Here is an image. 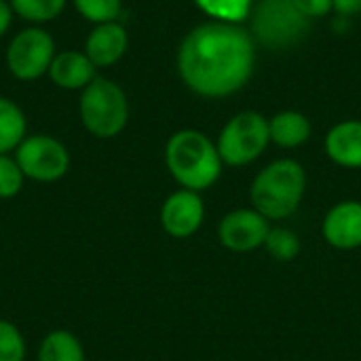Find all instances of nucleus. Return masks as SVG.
<instances>
[{"mask_svg":"<svg viewBox=\"0 0 361 361\" xmlns=\"http://www.w3.org/2000/svg\"><path fill=\"white\" fill-rule=\"evenodd\" d=\"M176 63L192 93L209 99L226 97L247 85L256 63V42L239 23L207 21L184 36Z\"/></svg>","mask_w":361,"mask_h":361,"instance_id":"f257e3e1","label":"nucleus"},{"mask_svg":"<svg viewBox=\"0 0 361 361\" xmlns=\"http://www.w3.org/2000/svg\"><path fill=\"white\" fill-rule=\"evenodd\" d=\"M165 165L180 188L195 192L212 188L224 167L216 142L197 129H180L167 140Z\"/></svg>","mask_w":361,"mask_h":361,"instance_id":"f03ea898","label":"nucleus"},{"mask_svg":"<svg viewBox=\"0 0 361 361\" xmlns=\"http://www.w3.org/2000/svg\"><path fill=\"white\" fill-rule=\"evenodd\" d=\"M307 192V171L294 159H277L262 167L250 186V201L267 220L294 216Z\"/></svg>","mask_w":361,"mask_h":361,"instance_id":"7ed1b4c3","label":"nucleus"},{"mask_svg":"<svg viewBox=\"0 0 361 361\" xmlns=\"http://www.w3.org/2000/svg\"><path fill=\"white\" fill-rule=\"evenodd\" d=\"M78 114L82 127L97 140H112L129 123V99L125 89L106 76H95L80 91Z\"/></svg>","mask_w":361,"mask_h":361,"instance_id":"20e7f679","label":"nucleus"},{"mask_svg":"<svg viewBox=\"0 0 361 361\" xmlns=\"http://www.w3.org/2000/svg\"><path fill=\"white\" fill-rule=\"evenodd\" d=\"M250 34L267 49H288L309 30V21L294 0H260L252 6Z\"/></svg>","mask_w":361,"mask_h":361,"instance_id":"39448f33","label":"nucleus"},{"mask_svg":"<svg viewBox=\"0 0 361 361\" xmlns=\"http://www.w3.org/2000/svg\"><path fill=\"white\" fill-rule=\"evenodd\" d=\"M271 144L269 118L256 110H243L235 114L218 135V152L224 165L245 167L260 159V154Z\"/></svg>","mask_w":361,"mask_h":361,"instance_id":"423d86ee","label":"nucleus"},{"mask_svg":"<svg viewBox=\"0 0 361 361\" xmlns=\"http://www.w3.org/2000/svg\"><path fill=\"white\" fill-rule=\"evenodd\" d=\"M13 157L19 163L25 180L38 184H53L66 178L72 161L66 144L47 133L25 135Z\"/></svg>","mask_w":361,"mask_h":361,"instance_id":"0eeeda50","label":"nucleus"},{"mask_svg":"<svg viewBox=\"0 0 361 361\" xmlns=\"http://www.w3.org/2000/svg\"><path fill=\"white\" fill-rule=\"evenodd\" d=\"M55 40L42 25H30L19 30L6 47V68L23 82L38 80L49 74L51 61L55 57Z\"/></svg>","mask_w":361,"mask_h":361,"instance_id":"6e6552de","label":"nucleus"},{"mask_svg":"<svg viewBox=\"0 0 361 361\" xmlns=\"http://www.w3.org/2000/svg\"><path fill=\"white\" fill-rule=\"evenodd\" d=\"M271 220H267L254 207L231 209L218 224V241L222 247L235 254H247L264 247Z\"/></svg>","mask_w":361,"mask_h":361,"instance_id":"1a4fd4ad","label":"nucleus"},{"mask_svg":"<svg viewBox=\"0 0 361 361\" xmlns=\"http://www.w3.org/2000/svg\"><path fill=\"white\" fill-rule=\"evenodd\" d=\"M159 220L169 237L173 239L192 237L195 233H199L205 220V203L201 199V192L186 190V188L171 192L161 205Z\"/></svg>","mask_w":361,"mask_h":361,"instance_id":"9d476101","label":"nucleus"},{"mask_svg":"<svg viewBox=\"0 0 361 361\" xmlns=\"http://www.w3.org/2000/svg\"><path fill=\"white\" fill-rule=\"evenodd\" d=\"M324 241L341 252L361 247V201H341L328 209L322 222Z\"/></svg>","mask_w":361,"mask_h":361,"instance_id":"9b49d317","label":"nucleus"},{"mask_svg":"<svg viewBox=\"0 0 361 361\" xmlns=\"http://www.w3.org/2000/svg\"><path fill=\"white\" fill-rule=\"evenodd\" d=\"M127 49H129L127 27L121 21H108L91 27L82 51L91 59V63L99 70L118 63L127 53Z\"/></svg>","mask_w":361,"mask_h":361,"instance_id":"f8f14e48","label":"nucleus"},{"mask_svg":"<svg viewBox=\"0 0 361 361\" xmlns=\"http://www.w3.org/2000/svg\"><path fill=\"white\" fill-rule=\"evenodd\" d=\"M95 76H97V68L91 63L85 51H76V49L55 53L49 68L51 82L63 91H82L87 85L95 80Z\"/></svg>","mask_w":361,"mask_h":361,"instance_id":"ddd939ff","label":"nucleus"},{"mask_svg":"<svg viewBox=\"0 0 361 361\" xmlns=\"http://www.w3.org/2000/svg\"><path fill=\"white\" fill-rule=\"evenodd\" d=\"M326 154L345 169H361V121H341L326 135Z\"/></svg>","mask_w":361,"mask_h":361,"instance_id":"4468645a","label":"nucleus"},{"mask_svg":"<svg viewBox=\"0 0 361 361\" xmlns=\"http://www.w3.org/2000/svg\"><path fill=\"white\" fill-rule=\"evenodd\" d=\"M269 133H271V142L277 144L279 148H298L309 142L313 127L302 112L283 110L269 121Z\"/></svg>","mask_w":361,"mask_h":361,"instance_id":"2eb2a0df","label":"nucleus"},{"mask_svg":"<svg viewBox=\"0 0 361 361\" xmlns=\"http://www.w3.org/2000/svg\"><path fill=\"white\" fill-rule=\"evenodd\" d=\"M36 361H87V355L76 334L68 330H53L40 341Z\"/></svg>","mask_w":361,"mask_h":361,"instance_id":"dca6fc26","label":"nucleus"},{"mask_svg":"<svg viewBox=\"0 0 361 361\" xmlns=\"http://www.w3.org/2000/svg\"><path fill=\"white\" fill-rule=\"evenodd\" d=\"M27 135L23 110L8 97L0 95V154H11Z\"/></svg>","mask_w":361,"mask_h":361,"instance_id":"f3484780","label":"nucleus"},{"mask_svg":"<svg viewBox=\"0 0 361 361\" xmlns=\"http://www.w3.org/2000/svg\"><path fill=\"white\" fill-rule=\"evenodd\" d=\"M8 2L13 13L32 25L55 21L66 11L68 4V0H8Z\"/></svg>","mask_w":361,"mask_h":361,"instance_id":"a211bd4d","label":"nucleus"},{"mask_svg":"<svg viewBox=\"0 0 361 361\" xmlns=\"http://www.w3.org/2000/svg\"><path fill=\"white\" fill-rule=\"evenodd\" d=\"M197 6L212 17V21L241 23L250 17L254 0H195Z\"/></svg>","mask_w":361,"mask_h":361,"instance_id":"6ab92c4d","label":"nucleus"},{"mask_svg":"<svg viewBox=\"0 0 361 361\" xmlns=\"http://www.w3.org/2000/svg\"><path fill=\"white\" fill-rule=\"evenodd\" d=\"M264 250L277 262H292L300 254V237L286 226H271Z\"/></svg>","mask_w":361,"mask_h":361,"instance_id":"aec40b11","label":"nucleus"},{"mask_svg":"<svg viewBox=\"0 0 361 361\" xmlns=\"http://www.w3.org/2000/svg\"><path fill=\"white\" fill-rule=\"evenodd\" d=\"M76 13L89 23H108L118 21L123 11V0H72Z\"/></svg>","mask_w":361,"mask_h":361,"instance_id":"412c9836","label":"nucleus"},{"mask_svg":"<svg viewBox=\"0 0 361 361\" xmlns=\"http://www.w3.org/2000/svg\"><path fill=\"white\" fill-rule=\"evenodd\" d=\"M27 345L21 330L8 322L0 319V361H25Z\"/></svg>","mask_w":361,"mask_h":361,"instance_id":"4be33fe9","label":"nucleus"},{"mask_svg":"<svg viewBox=\"0 0 361 361\" xmlns=\"http://www.w3.org/2000/svg\"><path fill=\"white\" fill-rule=\"evenodd\" d=\"M25 176L13 154H0V199H13L21 192Z\"/></svg>","mask_w":361,"mask_h":361,"instance_id":"5701e85b","label":"nucleus"},{"mask_svg":"<svg viewBox=\"0 0 361 361\" xmlns=\"http://www.w3.org/2000/svg\"><path fill=\"white\" fill-rule=\"evenodd\" d=\"M294 4L307 19H319L334 8L332 0H294Z\"/></svg>","mask_w":361,"mask_h":361,"instance_id":"b1692460","label":"nucleus"},{"mask_svg":"<svg viewBox=\"0 0 361 361\" xmlns=\"http://www.w3.org/2000/svg\"><path fill=\"white\" fill-rule=\"evenodd\" d=\"M334 11L343 17H351L361 13V0H332Z\"/></svg>","mask_w":361,"mask_h":361,"instance_id":"393cba45","label":"nucleus"},{"mask_svg":"<svg viewBox=\"0 0 361 361\" xmlns=\"http://www.w3.org/2000/svg\"><path fill=\"white\" fill-rule=\"evenodd\" d=\"M13 8H11V2L6 0H0V38L11 30V23H13Z\"/></svg>","mask_w":361,"mask_h":361,"instance_id":"a878e982","label":"nucleus"},{"mask_svg":"<svg viewBox=\"0 0 361 361\" xmlns=\"http://www.w3.org/2000/svg\"><path fill=\"white\" fill-rule=\"evenodd\" d=\"M6 2H8V0H6Z\"/></svg>","mask_w":361,"mask_h":361,"instance_id":"bb28decb","label":"nucleus"}]
</instances>
